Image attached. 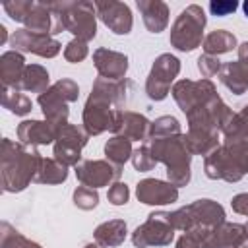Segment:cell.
Masks as SVG:
<instances>
[{
	"label": "cell",
	"instance_id": "obj_1",
	"mask_svg": "<svg viewBox=\"0 0 248 248\" xmlns=\"http://www.w3.org/2000/svg\"><path fill=\"white\" fill-rule=\"evenodd\" d=\"M0 182L4 192H21L35 180L39 165L43 161L41 153L23 143H16L8 138L2 140L0 151Z\"/></svg>",
	"mask_w": 248,
	"mask_h": 248
},
{
	"label": "cell",
	"instance_id": "obj_2",
	"mask_svg": "<svg viewBox=\"0 0 248 248\" xmlns=\"http://www.w3.org/2000/svg\"><path fill=\"white\" fill-rule=\"evenodd\" d=\"M145 143L149 145L153 159L157 163L167 165V176L172 186L180 188L190 182L192 153L186 145V134H178L170 138H153V140H147Z\"/></svg>",
	"mask_w": 248,
	"mask_h": 248
},
{
	"label": "cell",
	"instance_id": "obj_3",
	"mask_svg": "<svg viewBox=\"0 0 248 248\" xmlns=\"http://www.w3.org/2000/svg\"><path fill=\"white\" fill-rule=\"evenodd\" d=\"M170 223L176 231H190L194 227L213 229L225 223V209L213 200H196L194 203L172 211Z\"/></svg>",
	"mask_w": 248,
	"mask_h": 248
},
{
	"label": "cell",
	"instance_id": "obj_4",
	"mask_svg": "<svg viewBox=\"0 0 248 248\" xmlns=\"http://www.w3.org/2000/svg\"><path fill=\"white\" fill-rule=\"evenodd\" d=\"M205 27V14L198 4L188 6L180 12L170 29V45L182 52H190L202 45V35Z\"/></svg>",
	"mask_w": 248,
	"mask_h": 248
},
{
	"label": "cell",
	"instance_id": "obj_5",
	"mask_svg": "<svg viewBox=\"0 0 248 248\" xmlns=\"http://www.w3.org/2000/svg\"><path fill=\"white\" fill-rule=\"evenodd\" d=\"M56 6L64 16L66 31L74 33L76 39H81L87 43L97 35L95 4H91V2H56Z\"/></svg>",
	"mask_w": 248,
	"mask_h": 248
},
{
	"label": "cell",
	"instance_id": "obj_6",
	"mask_svg": "<svg viewBox=\"0 0 248 248\" xmlns=\"http://www.w3.org/2000/svg\"><path fill=\"white\" fill-rule=\"evenodd\" d=\"M174 231L176 229L170 223V213L155 211V213H149L147 221L132 232V242L136 248L167 246L174 238Z\"/></svg>",
	"mask_w": 248,
	"mask_h": 248
},
{
	"label": "cell",
	"instance_id": "obj_7",
	"mask_svg": "<svg viewBox=\"0 0 248 248\" xmlns=\"http://www.w3.org/2000/svg\"><path fill=\"white\" fill-rule=\"evenodd\" d=\"M180 72V60L172 54H161L155 58L151 72L147 76L145 81V93L151 101H163L169 91H170V83L174 81V78Z\"/></svg>",
	"mask_w": 248,
	"mask_h": 248
},
{
	"label": "cell",
	"instance_id": "obj_8",
	"mask_svg": "<svg viewBox=\"0 0 248 248\" xmlns=\"http://www.w3.org/2000/svg\"><path fill=\"white\" fill-rule=\"evenodd\" d=\"M87 140H89V134L85 132L83 126L66 124L58 132V138L54 141V153H52L54 159L66 167H70V165L76 167L81 159V149L85 147Z\"/></svg>",
	"mask_w": 248,
	"mask_h": 248
},
{
	"label": "cell",
	"instance_id": "obj_9",
	"mask_svg": "<svg viewBox=\"0 0 248 248\" xmlns=\"http://www.w3.org/2000/svg\"><path fill=\"white\" fill-rule=\"evenodd\" d=\"M116 112H118V108L114 105H110L108 101L91 93L87 97L85 107H83V128H85V132L89 136H99L107 130L112 132Z\"/></svg>",
	"mask_w": 248,
	"mask_h": 248
},
{
	"label": "cell",
	"instance_id": "obj_10",
	"mask_svg": "<svg viewBox=\"0 0 248 248\" xmlns=\"http://www.w3.org/2000/svg\"><path fill=\"white\" fill-rule=\"evenodd\" d=\"M76 176L83 186L89 188H101V186H112L122 176V167L114 165L110 161H79L76 165Z\"/></svg>",
	"mask_w": 248,
	"mask_h": 248
},
{
	"label": "cell",
	"instance_id": "obj_11",
	"mask_svg": "<svg viewBox=\"0 0 248 248\" xmlns=\"http://www.w3.org/2000/svg\"><path fill=\"white\" fill-rule=\"evenodd\" d=\"M217 95L215 85L209 79H200V81H192V79H180L172 85V97L176 101V105L180 107V110L184 114H188L194 107L207 103L209 99H213Z\"/></svg>",
	"mask_w": 248,
	"mask_h": 248
},
{
	"label": "cell",
	"instance_id": "obj_12",
	"mask_svg": "<svg viewBox=\"0 0 248 248\" xmlns=\"http://www.w3.org/2000/svg\"><path fill=\"white\" fill-rule=\"evenodd\" d=\"M10 45L14 46V50L17 52H31L43 58H52L60 52V43L56 39H52L50 35H41V33H33L29 29H17L12 39Z\"/></svg>",
	"mask_w": 248,
	"mask_h": 248
},
{
	"label": "cell",
	"instance_id": "obj_13",
	"mask_svg": "<svg viewBox=\"0 0 248 248\" xmlns=\"http://www.w3.org/2000/svg\"><path fill=\"white\" fill-rule=\"evenodd\" d=\"M203 170H205V176L211 180L238 182L244 176V172L240 170V167L236 165V161L232 159V155L225 145H219L213 153H209L203 159Z\"/></svg>",
	"mask_w": 248,
	"mask_h": 248
},
{
	"label": "cell",
	"instance_id": "obj_14",
	"mask_svg": "<svg viewBox=\"0 0 248 248\" xmlns=\"http://www.w3.org/2000/svg\"><path fill=\"white\" fill-rule=\"evenodd\" d=\"M95 10L103 23L116 35H128L132 29V12L124 2H95Z\"/></svg>",
	"mask_w": 248,
	"mask_h": 248
},
{
	"label": "cell",
	"instance_id": "obj_15",
	"mask_svg": "<svg viewBox=\"0 0 248 248\" xmlns=\"http://www.w3.org/2000/svg\"><path fill=\"white\" fill-rule=\"evenodd\" d=\"M136 196L147 205H167L178 200V188L165 180L143 178L141 182H138Z\"/></svg>",
	"mask_w": 248,
	"mask_h": 248
},
{
	"label": "cell",
	"instance_id": "obj_16",
	"mask_svg": "<svg viewBox=\"0 0 248 248\" xmlns=\"http://www.w3.org/2000/svg\"><path fill=\"white\" fill-rule=\"evenodd\" d=\"M149 126L151 122L140 114V112H132V110H118L116 112V120H114V136H124L128 140H136V141H147L149 140Z\"/></svg>",
	"mask_w": 248,
	"mask_h": 248
},
{
	"label": "cell",
	"instance_id": "obj_17",
	"mask_svg": "<svg viewBox=\"0 0 248 248\" xmlns=\"http://www.w3.org/2000/svg\"><path fill=\"white\" fill-rule=\"evenodd\" d=\"M60 130L62 128H58L46 120L45 122L43 120H23L17 126V138H19V143L37 147V145H46V143L56 141Z\"/></svg>",
	"mask_w": 248,
	"mask_h": 248
},
{
	"label": "cell",
	"instance_id": "obj_18",
	"mask_svg": "<svg viewBox=\"0 0 248 248\" xmlns=\"http://www.w3.org/2000/svg\"><path fill=\"white\" fill-rule=\"evenodd\" d=\"M132 81L128 78L124 79H107V78H97L93 81L91 93L108 101L110 105H114L118 110H122V107L126 105L128 97H130V89H132Z\"/></svg>",
	"mask_w": 248,
	"mask_h": 248
},
{
	"label": "cell",
	"instance_id": "obj_19",
	"mask_svg": "<svg viewBox=\"0 0 248 248\" xmlns=\"http://www.w3.org/2000/svg\"><path fill=\"white\" fill-rule=\"evenodd\" d=\"M93 64L99 72V78L107 79H124L128 70V56L108 48H97L93 52Z\"/></svg>",
	"mask_w": 248,
	"mask_h": 248
},
{
	"label": "cell",
	"instance_id": "obj_20",
	"mask_svg": "<svg viewBox=\"0 0 248 248\" xmlns=\"http://www.w3.org/2000/svg\"><path fill=\"white\" fill-rule=\"evenodd\" d=\"M37 101L43 108L46 122H50L58 128H64L68 124V116H70L68 101L62 97V93L56 89V85H50L43 95H39Z\"/></svg>",
	"mask_w": 248,
	"mask_h": 248
},
{
	"label": "cell",
	"instance_id": "obj_21",
	"mask_svg": "<svg viewBox=\"0 0 248 248\" xmlns=\"http://www.w3.org/2000/svg\"><path fill=\"white\" fill-rule=\"evenodd\" d=\"M242 236H246L244 225L227 223V221H225V223L213 227V229L207 232V236H205L202 248H232Z\"/></svg>",
	"mask_w": 248,
	"mask_h": 248
},
{
	"label": "cell",
	"instance_id": "obj_22",
	"mask_svg": "<svg viewBox=\"0 0 248 248\" xmlns=\"http://www.w3.org/2000/svg\"><path fill=\"white\" fill-rule=\"evenodd\" d=\"M138 10L151 33H161L169 25V6L161 0H138Z\"/></svg>",
	"mask_w": 248,
	"mask_h": 248
},
{
	"label": "cell",
	"instance_id": "obj_23",
	"mask_svg": "<svg viewBox=\"0 0 248 248\" xmlns=\"http://www.w3.org/2000/svg\"><path fill=\"white\" fill-rule=\"evenodd\" d=\"M25 58L17 50H8L0 56V79L2 87H17L23 70H25Z\"/></svg>",
	"mask_w": 248,
	"mask_h": 248
},
{
	"label": "cell",
	"instance_id": "obj_24",
	"mask_svg": "<svg viewBox=\"0 0 248 248\" xmlns=\"http://www.w3.org/2000/svg\"><path fill=\"white\" fill-rule=\"evenodd\" d=\"M48 72L46 68L39 66V64H29L23 70V76L17 83V89L21 91H29V93H39L43 95L48 89Z\"/></svg>",
	"mask_w": 248,
	"mask_h": 248
},
{
	"label": "cell",
	"instance_id": "obj_25",
	"mask_svg": "<svg viewBox=\"0 0 248 248\" xmlns=\"http://www.w3.org/2000/svg\"><path fill=\"white\" fill-rule=\"evenodd\" d=\"M186 145L192 155L207 157L219 147V132H203V130H188Z\"/></svg>",
	"mask_w": 248,
	"mask_h": 248
},
{
	"label": "cell",
	"instance_id": "obj_26",
	"mask_svg": "<svg viewBox=\"0 0 248 248\" xmlns=\"http://www.w3.org/2000/svg\"><path fill=\"white\" fill-rule=\"evenodd\" d=\"M126 223L122 219H112L107 223H101L95 229V242H99L101 246L108 248V246H118L124 242L126 238Z\"/></svg>",
	"mask_w": 248,
	"mask_h": 248
},
{
	"label": "cell",
	"instance_id": "obj_27",
	"mask_svg": "<svg viewBox=\"0 0 248 248\" xmlns=\"http://www.w3.org/2000/svg\"><path fill=\"white\" fill-rule=\"evenodd\" d=\"M219 79L221 83L234 95H242L246 93L248 89V81H246V76H244V70L240 66V62H227L221 66L219 70Z\"/></svg>",
	"mask_w": 248,
	"mask_h": 248
},
{
	"label": "cell",
	"instance_id": "obj_28",
	"mask_svg": "<svg viewBox=\"0 0 248 248\" xmlns=\"http://www.w3.org/2000/svg\"><path fill=\"white\" fill-rule=\"evenodd\" d=\"M202 46H203L205 54L219 56V54L229 52L236 46V37L232 33H229L227 29H215L202 41Z\"/></svg>",
	"mask_w": 248,
	"mask_h": 248
},
{
	"label": "cell",
	"instance_id": "obj_29",
	"mask_svg": "<svg viewBox=\"0 0 248 248\" xmlns=\"http://www.w3.org/2000/svg\"><path fill=\"white\" fill-rule=\"evenodd\" d=\"M66 178H68V167L66 165L56 161L54 157L52 159L43 157L33 182H37V184H62Z\"/></svg>",
	"mask_w": 248,
	"mask_h": 248
},
{
	"label": "cell",
	"instance_id": "obj_30",
	"mask_svg": "<svg viewBox=\"0 0 248 248\" xmlns=\"http://www.w3.org/2000/svg\"><path fill=\"white\" fill-rule=\"evenodd\" d=\"M2 107L17 116H25L31 112V99L17 87H2Z\"/></svg>",
	"mask_w": 248,
	"mask_h": 248
},
{
	"label": "cell",
	"instance_id": "obj_31",
	"mask_svg": "<svg viewBox=\"0 0 248 248\" xmlns=\"http://www.w3.org/2000/svg\"><path fill=\"white\" fill-rule=\"evenodd\" d=\"M132 140L124 138V136H112L107 143H105V155L107 161L114 163V165H124L128 159H132Z\"/></svg>",
	"mask_w": 248,
	"mask_h": 248
},
{
	"label": "cell",
	"instance_id": "obj_32",
	"mask_svg": "<svg viewBox=\"0 0 248 248\" xmlns=\"http://www.w3.org/2000/svg\"><path fill=\"white\" fill-rule=\"evenodd\" d=\"M180 134V124L174 116H159L157 120L151 122L149 126V140L153 138H170Z\"/></svg>",
	"mask_w": 248,
	"mask_h": 248
},
{
	"label": "cell",
	"instance_id": "obj_33",
	"mask_svg": "<svg viewBox=\"0 0 248 248\" xmlns=\"http://www.w3.org/2000/svg\"><path fill=\"white\" fill-rule=\"evenodd\" d=\"M225 147L229 149V153L232 155V159L236 161V165L240 167V170L246 174L248 172V136L246 138L225 141Z\"/></svg>",
	"mask_w": 248,
	"mask_h": 248
},
{
	"label": "cell",
	"instance_id": "obj_34",
	"mask_svg": "<svg viewBox=\"0 0 248 248\" xmlns=\"http://www.w3.org/2000/svg\"><path fill=\"white\" fill-rule=\"evenodd\" d=\"M74 203L79 207V209H83V211H89V209H93V207H97V203H99V194H97V190L95 188H89V186H78L76 190H74Z\"/></svg>",
	"mask_w": 248,
	"mask_h": 248
},
{
	"label": "cell",
	"instance_id": "obj_35",
	"mask_svg": "<svg viewBox=\"0 0 248 248\" xmlns=\"http://www.w3.org/2000/svg\"><path fill=\"white\" fill-rule=\"evenodd\" d=\"M209 231L211 229H205V227H194L190 231H184V234L176 242V248H202Z\"/></svg>",
	"mask_w": 248,
	"mask_h": 248
},
{
	"label": "cell",
	"instance_id": "obj_36",
	"mask_svg": "<svg viewBox=\"0 0 248 248\" xmlns=\"http://www.w3.org/2000/svg\"><path fill=\"white\" fill-rule=\"evenodd\" d=\"M155 163H157V161L153 159L151 149H149L147 143H143V145H140L138 149H134V153H132V165H134L136 170L147 172V170H151V169L155 167Z\"/></svg>",
	"mask_w": 248,
	"mask_h": 248
},
{
	"label": "cell",
	"instance_id": "obj_37",
	"mask_svg": "<svg viewBox=\"0 0 248 248\" xmlns=\"http://www.w3.org/2000/svg\"><path fill=\"white\" fill-rule=\"evenodd\" d=\"M33 4H35V2H31V0H16V2H6V4H4V10H6V14H8L14 21L25 23V19H27V16H29Z\"/></svg>",
	"mask_w": 248,
	"mask_h": 248
},
{
	"label": "cell",
	"instance_id": "obj_38",
	"mask_svg": "<svg viewBox=\"0 0 248 248\" xmlns=\"http://www.w3.org/2000/svg\"><path fill=\"white\" fill-rule=\"evenodd\" d=\"M87 54H89L87 43L81 41V39H72V41L66 45V48H64V58H66L68 62H72V64L81 62Z\"/></svg>",
	"mask_w": 248,
	"mask_h": 248
},
{
	"label": "cell",
	"instance_id": "obj_39",
	"mask_svg": "<svg viewBox=\"0 0 248 248\" xmlns=\"http://www.w3.org/2000/svg\"><path fill=\"white\" fill-rule=\"evenodd\" d=\"M198 70L202 72V76H203L205 79H209V78H213L215 74H219V70H221V62H219L217 56L202 54V56L198 58Z\"/></svg>",
	"mask_w": 248,
	"mask_h": 248
},
{
	"label": "cell",
	"instance_id": "obj_40",
	"mask_svg": "<svg viewBox=\"0 0 248 248\" xmlns=\"http://www.w3.org/2000/svg\"><path fill=\"white\" fill-rule=\"evenodd\" d=\"M19 238H21V232L17 229H14L10 223L2 221V225H0V248H16Z\"/></svg>",
	"mask_w": 248,
	"mask_h": 248
},
{
	"label": "cell",
	"instance_id": "obj_41",
	"mask_svg": "<svg viewBox=\"0 0 248 248\" xmlns=\"http://www.w3.org/2000/svg\"><path fill=\"white\" fill-rule=\"evenodd\" d=\"M107 198H108V202H110L112 205H124V203H128V200H130V190H128L126 184H122V182L118 180V182H114V184L108 188Z\"/></svg>",
	"mask_w": 248,
	"mask_h": 248
},
{
	"label": "cell",
	"instance_id": "obj_42",
	"mask_svg": "<svg viewBox=\"0 0 248 248\" xmlns=\"http://www.w3.org/2000/svg\"><path fill=\"white\" fill-rule=\"evenodd\" d=\"M236 8H238V4L234 0H217V2L213 0V2H209V12L213 16H219V17H225V16L232 14Z\"/></svg>",
	"mask_w": 248,
	"mask_h": 248
},
{
	"label": "cell",
	"instance_id": "obj_43",
	"mask_svg": "<svg viewBox=\"0 0 248 248\" xmlns=\"http://www.w3.org/2000/svg\"><path fill=\"white\" fill-rule=\"evenodd\" d=\"M231 205H232V209H234L236 213L248 217V194H236V196L231 200Z\"/></svg>",
	"mask_w": 248,
	"mask_h": 248
},
{
	"label": "cell",
	"instance_id": "obj_44",
	"mask_svg": "<svg viewBox=\"0 0 248 248\" xmlns=\"http://www.w3.org/2000/svg\"><path fill=\"white\" fill-rule=\"evenodd\" d=\"M238 62H240L244 76H246V81H248V41L238 46Z\"/></svg>",
	"mask_w": 248,
	"mask_h": 248
},
{
	"label": "cell",
	"instance_id": "obj_45",
	"mask_svg": "<svg viewBox=\"0 0 248 248\" xmlns=\"http://www.w3.org/2000/svg\"><path fill=\"white\" fill-rule=\"evenodd\" d=\"M16 248H41L37 242H33V240H29V238H25L23 234H21V238L17 240V244H16Z\"/></svg>",
	"mask_w": 248,
	"mask_h": 248
},
{
	"label": "cell",
	"instance_id": "obj_46",
	"mask_svg": "<svg viewBox=\"0 0 248 248\" xmlns=\"http://www.w3.org/2000/svg\"><path fill=\"white\" fill-rule=\"evenodd\" d=\"M232 248H248V234H246V236H242V238H240Z\"/></svg>",
	"mask_w": 248,
	"mask_h": 248
},
{
	"label": "cell",
	"instance_id": "obj_47",
	"mask_svg": "<svg viewBox=\"0 0 248 248\" xmlns=\"http://www.w3.org/2000/svg\"><path fill=\"white\" fill-rule=\"evenodd\" d=\"M4 43H6V27L0 25V45H4Z\"/></svg>",
	"mask_w": 248,
	"mask_h": 248
},
{
	"label": "cell",
	"instance_id": "obj_48",
	"mask_svg": "<svg viewBox=\"0 0 248 248\" xmlns=\"http://www.w3.org/2000/svg\"><path fill=\"white\" fill-rule=\"evenodd\" d=\"M83 248H105V246H101L99 242H89V244H85Z\"/></svg>",
	"mask_w": 248,
	"mask_h": 248
},
{
	"label": "cell",
	"instance_id": "obj_49",
	"mask_svg": "<svg viewBox=\"0 0 248 248\" xmlns=\"http://www.w3.org/2000/svg\"><path fill=\"white\" fill-rule=\"evenodd\" d=\"M242 10H244V14H246V17H248V0L242 4Z\"/></svg>",
	"mask_w": 248,
	"mask_h": 248
},
{
	"label": "cell",
	"instance_id": "obj_50",
	"mask_svg": "<svg viewBox=\"0 0 248 248\" xmlns=\"http://www.w3.org/2000/svg\"><path fill=\"white\" fill-rule=\"evenodd\" d=\"M244 229H246V234H248V223H246V225H244Z\"/></svg>",
	"mask_w": 248,
	"mask_h": 248
}]
</instances>
